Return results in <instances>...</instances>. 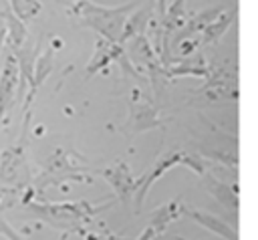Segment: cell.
Listing matches in <instances>:
<instances>
[{"instance_id": "obj_1", "label": "cell", "mask_w": 258, "mask_h": 240, "mask_svg": "<svg viewBox=\"0 0 258 240\" xmlns=\"http://www.w3.org/2000/svg\"><path fill=\"white\" fill-rule=\"evenodd\" d=\"M14 85H16V69H14V63H6L4 65V71H2V77H0V121H2V115L6 113V109L10 107Z\"/></svg>"}, {"instance_id": "obj_6", "label": "cell", "mask_w": 258, "mask_h": 240, "mask_svg": "<svg viewBox=\"0 0 258 240\" xmlns=\"http://www.w3.org/2000/svg\"><path fill=\"white\" fill-rule=\"evenodd\" d=\"M159 8H161V10L165 8V0H159Z\"/></svg>"}, {"instance_id": "obj_5", "label": "cell", "mask_w": 258, "mask_h": 240, "mask_svg": "<svg viewBox=\"0 0 258 240\" xmlns=\"http://www.w3.org/2000/svg\"><path fill=\"white\" fill-rule=\"evenodd\" d=\"M0 226H2V224H0ZM2 228H4V230H6V234H8V236H12V238H14V240H18V238H16V236H14V232H12V230H10V228H6V226H2Z\"/></svg>"}, {"instance_id": "obj_4", "label": "cell", "mask_w": 258, "mask_h": 240, "mask_svg": "<svg viewBox=\"0 0 258 240\" xmlns=\"http://www.w3.org/2000/svg\"><path fill=\"white\" fill-rule=\"evenodd\" d=\"M4 34H6V24L0 22V48H2V40H4Z\"/></svg>"}, {"instance_id": "obj_3", "label": "cell", "mask_w": 258, "mask_h": 240, "mask_svg": "<svg viewBox=\"0 0 258 240\" xmlns=\"http://www.w3.org/2000/svg\"><path fill=\"white\" fill-rule=\"evenodd\" d=\"M191 216H196V220H200L202 224L210 226V228H212V230H216L218 234H222V236H228V238H232V240H234V232H232V230H228L226 226H222L220 222H216L212 216H202V214H191Z\"/></svg>"}, {"instance_id": "obj_2", "label": "cell", "mask_w": 258, "mask_h": 240, "mask_svg": "<svg viewBox=\"0 0 258 240\" xmlns=\"http://www.w3.org/2000/svg\"><path fill=\"white\" fill-rule=\"evenodd\" d=\"M10 4V10L20 18V20H28L32 18L34 14L40 12V2L38 0H8Z\"/></svg>"}]
</instances>
